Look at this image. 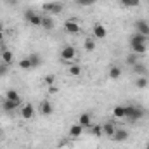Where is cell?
Returning <instances> with one entry per match:
<instances>
[{
    "instance_id": "e0dca14e",
    "label": "cell",
    "mask_w": 149,
    "mask_h": 149,
    "mask_svg": "<svg viewBox=\"0 0 149 149\" xmlns=\"http://www.w3.org/2000/svg\"><path fill=\"white\" fill-rule=\"evenodd\" d=\"M132 68H134V73L135 74H139V76H148V68H146V64L137 63V64H134Z\"/></svg>"
},
{
    "instance_id": "1f68e13d",
    "label": "cell",
    "mask_w": 149,
    "mask_h": 149,
    "mask_svg": "<svg viewBox=\"0 0 149 149\" xmlns=\"http://www.w3.org/2000/svg\"><path fill=\"white\" fill-rule=\"evenodd\" d=\"M7 73H9V64L0 63V76H5Z\"/></svg>"
},
{
    "instance_id": "4fadbf2b",
    "label": "cell",
    "mask_w": 149,
    "mask_h": 149,
    "mask_svg": "<svg viewBox=\"0 0 149 149\" xmlns=\"http://www.w3.org/2000/svg\"><path fill=\"white\" fill-rule=\"evenodd\" d=\"M40 113H42L43 116H50V114L54 113L52 104H50L49 101H42V102H40Z\"/></svg>"
},
{
    "instance_id": "cb8c5ba5",
    "label": "cell",
    "mask_w": 149,
    "mask_h": 149,
    "mask_svg": "<svg viewBox=\"0 0 149 149\" xmlns=\"http://www.w3.org/2000/svg\"><path fill=\"white\" fill-rule=\"evenodd\" d=\"M130 43H148V37H144L141 33H134L130 37Z\"/></svg>"
},
{
    "instance_id": "52a82bcc",
    "label": "cell",
    "mask_w": 149,
    "mask_h": 149,
    "mask_svg": "<svg viewBox=\"0 0 149 149\" xmlns=\"http://www.w3.org/2000/svg\"><path fill=\"white\" fill-rule=\"evenodd\" d=\"M135 33H141L144 37H149V23L144 19L135 21Z\"/></svg>"
},
{
    "instance_id": "8fae6325",
    "label": "cell",
    "mask_w": 149,
    "mask_h": 149,
    "mask_svg": "<svg viewBox=\"0 0 149 149\" xmlns=\"http://www.w3.org/2000/svg\"><path fill=\"white\" fill-rule=\"evenodd\" d=\"M78 123H80L83 128H90V127H92V116H90L88 113H81V114L78 116Z\"/></svg>"
},
{
    "instance_id": "f546056e",
    "label": "cell",
    "mask_w": 149,
    "mask_h": 149,
    "mask_svg": "<svg viewBox=\"0 0 149 149\" xmlns=\"http://www.w3.org/2000/svg\"><path fill=\"white\" fill-rule=\"evenodd\" d=\"M70 74H71V76H80V74H81V68H80L78 64H73V66L70 68Z\"/></svg>"
},
{
    "instance_id": "9a60e30c",
    "label": "cell",
    "mask_w": 149,
    "mask_h": 149,
    "mask_svg": "<svg viewBox=\"0 0 149 149\" xmlns=\"http://www.w3.org/2000/svg\"><path fill=\"white\" fill-rule=\"evenodd\" d=\"M2 63H5V64H9V66L14 63V54H12L9 49H3V50H2Z\"/></svg>"
},
{
    "instance_id": "4dcf8cb0",
    "label": "cell",
    "mask_w": 149,
    "mask_h": 149,
    "mask_svg": "<svg viewBox=\"0 0 149 149\" xmlns=\"http://www.w3.org/2000/svg\"><path fill=\"white\" fill-rule=\"evenodd\" d=\"M54 81H56V76H54V74H47V76L43 78V83H45L47 87H50V85H54Z\"/></svg>"
},
{
    "instance_id": "74e56055",
    "label": "cell",
    "mask_w": 149,
    "mask_h": 149,
    "mask_svg": "<svg viewBox=\"0 0 149 149\" xmlns=\"http://www.w3.org/2000/svg\"><path fill=\"white\" fill-rule=\"evenodd\" d=\"M146 149H149V144H148V146H146Z\"/></svg>"
},
{
    "instance_id": "d4e9b609",
    "label": "cell",
    "mask_w": 149,
    "mask_h": 149,
    "mask_svg": "<svg viewBox=\"0 0 149 149\" xmlns=\"http://www.w3.org/2000/svg\"><path fill=\"white\" fill-rule=\"evenodd\" d=\"M83 47H85L87 52H94V50H95V42H94L92 38H87V40L83 42Z\"/></svg>"
},
{
    "instance_id": "8992f818",
    "label": "cell",
    "mask_w": 149,
    "mask_h": 149,
    "mask_svg": "<svg viewBox=\"0 0 149 149\" xmlns=\"http://www.w3.org/2000/svg\"><path fill=\"white\" fill-rule=\"evenodd\" d=\"M21 118L23 120H31L33 116H35V108H33V104L31 102H26L24 106H21Z\"/></svg>"
},
{
    "instance_id": "9c48e42d",
    "label": "cell",
    "mask_w": 149,
    "mask_h": 149,
    "mask_svg": "<svg viewBox=\"0 0 149 149\" xmlns=\"http://www.w3.org/2000/svg\"><path fill=\"white\" fill-rule=\"evenodd\" d=\"M111 139L114 141V142H125V141L128 139V132H127L125 128H116Z\"/></svg>"
},
{
    "instance_id": "ffe728a7",
    "label": "cell",
    "mask_w": 149,
    "mask_h": 149,
    "mask_svg": "<svg viewBox=\"0 0 149 149\" xmlns=\"http://www.w3.org/2000/svg\"><path fill=\"white\" fill-rule=\"evenodd\" d=\"M113 116L118 118V120L127 118V114H125V106H114V108H113Z\"/></svg>"
},
{
    "instance_id": "f35d334b",
    "label": "cell",
    "mask_w": 149,
    "mask_h": 149,
    "mask_svg": "<svg viewBox=\"0 0 149 149\" xmlns=\"http://www.w3.org/2000/svg\"><path fill=\"white\" fill-rule=\"evenodd\" d=\"M0 137H2V132H0Z\"/></svg>"
},
{
    "instance_id": "ac0fdd59",
    "label": "cell",
    "mask_w": 149,
    "mask_h": 149,
    "mask_svg": "<svg viewBox=\"0 0 149 149\" xmlns=\"http://www.w3.org/2000/svg\"><path fill=\"white\" fill-rule=\"evenodd\" d=\"M114 130H116V127H114V123H111V121H108V123L102 125V134L108 135V137H113Z\"/></svg>"
},
{
    "instance_id": "603a6c76",
    "label": "cell",
    "mask_w": 149,
    "mask_h": 149,
    "mask_svg": "<svg viewBox=\"0 0 149 149\" xmlns=\"http://www.w3.org/2000/svg\"><path fill=\"white\" fill-rule=\"evenodd\" d=\"M42 28L45 30H54V19L50 16H43L42 17Z\"/></svg>"
},
{
    "instance_id": "5b68a950",
    "label": "cell",
    "mask_w": 149,
    "mask_h": 149,
    "mask_svg": "<svg viewBox=\"0 0 149 149\" xmlns=\"http://www.w3.org/2000/svg\"><path fill=\"white\" fill-rule=\"evenodd\" d=\"M74 57H76V49L73 45H64L61 49V59L63 61H73Z\"/></svg>"
},
{
    "instance_id": "e575fe53",
    "label": "cell",
    "mask_w": 149,
    "mask_h": 149,
    "mask_svg": "<svg viewBox=\"0 0 149 149\" xmlns=\"http://www.w3.org/2000/svg\"><path fill=\"white\" fill-rule=\"evenodd\" d=\"M5 3L9 7H14V5H17V0H5Z\"/></svg>"
},
{
    "instance_id": "44dd1931",
    "label": "cell",
    "mask_w": 149,
    "mask_h": 149,
    "mask_svg": "<svg viewBox=\"0 0 149 149\" xmlns=\"http://www.w3.org/2000/svg\"><path fill=\"white\" fill-rule=\"evenodd\" d=\"M28 59H30V63H31V68H38V66L42 64V57H40V54H37V52L30 54Z\"/></svg>"
},
{
    "instance_id": "2e32d148",
    "label": "cell",
    "mask_w": 149,
    "mask_h": 149,
    "mask_svg": "<svg viewBox=\"0 0 149 149\" xmlns=\"http://www.w3.org/2000/svg\"><path fill=\"white\" fill-rule=\"evenodd\" d=\"M5 99H7V101H14V102H21V95H19L14 88H9V90L5 92Z\"/></svg>"
},
{
    "instance_id": "ba28073f",
    "label": "cell",
    "mask_w": 149,
    "mask_h": 149,
    "mask_svg": "<svg viewBox=\"0 0 149 149\" xmlns=\"http://www.w3.org/2000/svg\"><path fill=\"white\" fill-rule=\"evenodd\" d=\"M92 33H94V37L95 38H106V35H108V30H106V26L104 24H101V23H95L94 24V30H92Z\"/></svg>"
},
{
    "instance_id": "6da1fadb",
    "label": "cell",
    "mask_w": 149,
    "mask_h": 149,
    "mask_svg": "<svg viewBox=\"0 0 149 149\" xmlns=\"http://www.w3.org/2000/svg\"><path fill=\"white\" fill-rule=\"evenodd\" d=\"M125 114L130 121H137L144 116V109L137 104H128V106H125Z\"/></svg>"
},
{
    "instance_id": "d590c367",
    "label": "cell",
    "mask_w": 149,
    "mask_h": 149,
    "mask_svg": "<svg viewBox=\"0 0 149 149\" xmlns=\"http://www.w3.org/2000/svg\"><path fill=\"white\" fill-rule=\"evenodd\" d=\"M3 38H5V33H3V30H0V43L3 42Z\"/></svg>"
},
{
    "instance_id": "7402d4cb",
    "label": "cell",
    "mask_w": 149,
    "mask_h": 149,
    "mask_svg": "<svg viewBox=\"0 0 149 149\" xmlns=\"http://www.w3.org/2000/svg\"><path fill=\"white\" fill-rule=\"evenodd\" d=\"M148 85H149L148 76H139V78L135 80V87H137L139 90H144V88H148Z\"/></svg>"
},
{
    "instance_id": "d6a6232c",
    "label": "cell",
    "mask_w": 149,
    "mask_h": 149,
    "mask_svg": "<svg viewBox=\"0 0 149 149\" xmlns=\"http://www.w3.org/2000/svg\"><path fill=\"white\" fill-rule=\"evenodd\" d=\"M80 5H94L95 3V0H76Z\"/></svg>"
},
{
    "instance_id": "3957f363",
    "label": "cell",
    "mask_w": 149,
    "mask_h": 149,
    "mask_svg": "<svg viewBox=\"0 0 149 149\" xmlns=\"http://www.w3.org/2000/svg\"><path fill=\"white\" fill-rule=\"evenodd\" d=\"M42 17H43V16L37 14V12L31 10V9H28V10L24 12V19H26V23H30V24H33V26H42Z\"/></svg>"
},
{
    "instance_id": "836d02e7",
    "label": "cell",
    "mask_w": 149,
    "mask_h": 149,
    "mask_svg": "<svg viewBox=\"0 0 149 149\" xmlns=\"http://www.w3.org/2000/svg\"><path fill=\"white\" fill-rule=\"evenodd\" d=\"M47 88H49V94H52V95L57 94V87H56V85H50V87H47Z\"/></svg>"
},
{
    "instance_id": "8d00e7d4",
    "label": "cell",
    "mask_w": 149,
    "mask_h": 149,
    "mask_svg": "<svg viewBox=\"0 0 149 149\" xmlns=\"http://www.w3.org/2000/svg\"><path fill=\"white\" fill-rule=\"evenodd\" d=\"M0 30H2V21H0Z\"/></svg>"
},
{
    "instance_id": "7c38bea8",
    "label": "cell",
    "mask_w": 149,
    "mask_h": 149,
    "mask_svg": "<svg viewBox=\"0 0 149 149\" xmlns=\"http://www.w3.org/2000/svg\"><path fill=\"white\" fill-rule=\"evenodd\" d=\"M19 106H21V102H14V101H7V99H3V102H2V109L5 113H12Z\"/></svg>"
},
{
    "instance_id": "d6986e66",
    "label": "cell",
    "mask_w": 149,
    "mask_h": 149,
    "mask_svg": "<svg viewBox=\"0 0 149 149\" xmlns=\"http://www.w3.org/2000/svg\"><path fill=\"white\" fill-rule=\"evenodd\" d=\"M121 73H123V71H121V68H120V66H111V68H109V71H108V76H109L111 80H118V78L121 76Z\"/></svg>"
},
{
    "instance_id": "277c9868",
    "label": "cell",
    "mask_w": 149,
    "mask_h": 149,
    "mask_svg": "<svg viewBox=\"0 0 149 149\" xmlns=\"http://www.w3.org/2000/svg\"><path fill=\"white\" fill-rule=\"evenodd\" d=\"M64 30H66V33H70V35H78V33L81 31L80 24L76 23V19H73V17L64 21Z\"/></svg>"
},
{
    "instance_id": "30bf717a",
    "label": "cell",
    "mask_w": 149,
    "mask_h": 149,
    "mask_svg": "<svg viewBox=\"0 0 149 149\" xmlns=\"http://www.w3.org/2000/svg\"><path fill=\"white\" fill-rule=\"evenodd\" d=\"M130 50L137 56H144L148 52V43H130Z\"/></svg>"
},
{
    "instance_id": "7a4b0ae2",
    "label": "cell",
    "mask_w": 149,
    "mask_h": 149,
    "mask_svg": "<svg viewBox=\"0 0 149 149\" xmlns=\"http://www.w3.org/2000/svg\"><path fill=\"white\" fill-rule=\"evenodd\" d=\"M42 9L47 14H61L63 12V3H59V2H45L42 5Z\"/></svg>"
},
{
    "instance_id": "83f0119b",
    "label": "cell",
    "mask_w": 149,
    "mask_h": 149,
    "mask_svg": "<svg viewBox=\"0 0 149 149\" xmlns=\"http://www.w3.org/2000/svg\"><path fill=\"white\" fill-rule=\"evenodd\" d=\"M19 68H21V70H31V63H30V59H28V57L21 59V61H19Z\"/></svg>"
},
{
    "instance_id": "484cf974",
    "label": "cell",
    "mask_w": 149,
    "mask_h": 149,
    "mask_svg": "<svg viewBox=\"0 0 149 149\" xmlns=\"http://www.w3.org/2000/svg\"><path fill=\"white\" fill-rule=\"evenodd\" d=\"M88 130H90V132H92L95 137H101V135H104V134H102V125H92Z\"/></svg>"
},
{
    "instance_id": "4316f807",
    "label": "cell",
    "mask_w": 149,
    "mask_h": 149,
    "mask_svg": "<svg viewBox=\"0 0 149 149\" xmlns=\"http://www.w3.org/2000/svg\"><path fill=\"white\" fill-rule=\"evenodd\" d=\"M137 63H139V56H137V54H134V52H132V54H128V56H127V64L134 66V64H137Z\"/></svg>"
},
{
    "instance_id": "5bb4252c",
    "label": "cell",
    "mask_w": 149,
    "mask_h": 149,
    "mask_svg": "<svg viewBox=\"0 0 149 149\" xmlns=\"http://www.w3.org/2000/svg\"><path fill=\"white\" fill-rule=\"evenodd\" d=\"M83 130H85V128H83L80 123H74V125L70 127V137H73V139L74 137H80V135L83 134Z\"/></svg>"
},
{
    "instance_id": "f1b7e54d",
    "label": "cell",
    "mask_w": 149,
    "mask_h": 149,
    "mask_svg": "<svg viewBox=\"0 0 149 149\" xmlns=\"http://www.w3.org/2000/svg\"><path fill=\"white\" fill-rule=\"evenodd\" d=\"M120 2H121L123 7H137V5L141 3L139 0H120Z\"/></svg>"
}]
</instances>
